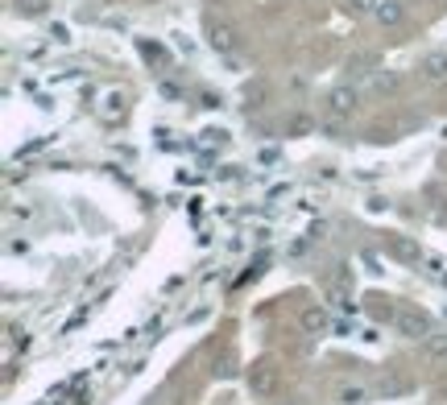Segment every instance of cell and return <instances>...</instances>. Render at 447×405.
Segmentation results:
<instances>
[{
    "label": "cell",
    "mask_w": 447,
    "mask_h": 405,
    "mask_svg": "<svg viewBox=\"0 0 447 405\" xmlns=\"http://www.w3.org/2000/svg\"><path fill=\"white\" fill-rule=\"evenodd\" d=\"M266 99H269V87H266V83H261V79L245 87V108H249V112H257V108H266Z\"/></svg>",
    "instance_id": "obj_12"
},
{
    "label": "cell",
    "mask_w": 447,
    "mask_h": 405,
    "mask_svg": "<svg viewBox=\"0 0 447 405\" xmlns=\"http://www.w3.org/2000/svg\"><path fill=\"white\" fill-rule=\"evenodd\" d=\"M50 42H54V45H67V42H71V29H67L62 21H54V25H50Z\"/></svg>",
    "instance_id": "obj_23"
},
{
    "label": "cell",
    "mask_w": 447,
    "mask_h": 405,
    "mask_svg": "<svg viewBox=\"0 0 447 405\" xmlns=\"http://www.w3.org/2000/svg\"><path fill=\"white\" fill-rule=\"evenodd\" d=\"M137 45H141V54H145L149 62H166V50H162L158 42H137Z\"/></svg>",
    "instance_id": "obj_21"
},
{
    "label": "cell",
    "mask_w": 447,
    "mask_h": 405,
    "mask_svg": "<svg viewBox=\"0 0 447 405\" xmlns=\"http://www.w3.org/2000/svg\"><path fill=\"white\" fill-rule=\"evenodd\" d=\"M340 405H364V389L360 385H344L340 389Z\"/></svg>",
    "instance_id": "obj_18"
},
{
    "label": "cell",
    "mask_w": 447,
    "mask_h": 405,
    "mask_svg": "<svg viewBox=\"0 0 447 405\" xmlns=\"http://www.w3.org/2000/svg\"><path fill=\"white\" fill-rule=\"evenodd\" d=\"M311 133H319V120L307 116V112H294L290 125H286V136H311Z\"/></svg>",
    "instance_id": "obj_10"
},
{
    "label": "cell",
    "mask_w": 447,
    "mask_h": 405,
    "mask_svg": "<svg viewBox=\"0 0 447 405\" xmlns=\"http://www.w3.org/2000/svg\"><path fill=\"white\" fill-rule=\"evenodd\" d=\"M390 253H394L402 265H418V261H422V248H418L410 236H394V240H390Z\"/></svg>",
    "instance_id": "obj_9"
},
{
    "label": "cell",
    "mask_w": 447,
    "mask_h": 405,
    "mask_svg": "<svg viewBox=\"0 0 447 405\" xmlns=\"http://www.w3.org/2000/svg\"><path fill=\"white\" fill-rule=\"evenodd\" d=\"M439 281H443V290H447V273H443V277H439Z\"/></svg>",
    "instance_id": "obj_28"
},
{
    "label": "cell",
    "mask_w": 447,
    "mask_h": 405,
    "mask_svg": "<svg viewBox=\"0 0 447 405\" xmlns=\"http://www.w3.org/2000/svg\"><path fill=\"white\" fill-rule=\"evenodd\" d=\"M158 91H162V95H166V99H182V91L174 87V83H158Z\"/></svg>",
    "instance_id": "obj_25"
},
{
    "label": "cell",
    "mask_w": 447,
    "mask_h": 405,
    "mask_svg": "<svg viewBox=\"0 0 447 405\" xmlns=\"http://www.w3.org/2000/svg\"><path fill=\"white\" fill-rule=\"evenodd\" d=\"M422 348H427V360H447V335H431V339H422Z\"/></svg>",
    "instance_id": "obj_15"
},
{
    "label": "cell",
    "mask_w": 447,
    "mask_h": 405,
    "mask_svg": "<svg viewBox=\"0 0 447 405\" xmlns=\"http://www.w3.org/2000/svg\"><path fill=\"white\" fill-rule=\"evenodd\" d=\"M402 393H410V381L406 376H381V397L390 402V397H402Z\"/></svg>",
    "instance_id": "obj_13"
},
{
    "label": "cell",
    "mask_w": 447,
    "mask_h": 405,
    "mask_svg": "<svg viewBox=\"0 0 447 405\" xmlns=\"http://www.w3.org/2000/svg\"><path fill=\"white\" fill-rule=\"evenodd\" d=\"M79 322H88V311H75V315H71V322H67V327H62V331H75V327H79Z\"/></svg>",
    "instance_id": "obj_26"
},
{
    "label": "cell",
    "mask_w": 447,
    "mask_h": 405,
    "mask_svg": "<svg viewBox=\"0 0 447 405\" xmlns=\"http://www.w3.org/2000/svg\"><path fill=\"white\" fill-rule=\"evenodd\" d=\"M298 327H303L307 335H323V331L331 327V315H327L323 306H307V311L298 315Z\"/></svg>",
    "instance_id": "obj_8"
},
{
    "label": "cell",
    "mask_w": 447,
    "mask_h": 405,
    "mask_svg": "<svg viewBox=\"0 0 447 405\" xmlns=\"http://www.w3.org/2000/svg\"><path fill=\"white\" fill-rule=\"evenodd\" d=\"M104 104H108V108H104V120H116V116H125V95H121V91H112Z\"/></svg>",
    "instance_id": "obj_16"
},
{
    "label": "cell",
    "mask_w": 447,
    "mask_h": 405,
    "mask_svg": "<svg viewBox=\"0 0 447 405\" xmlns=\"http://www.w3.org/2000/svg\"><path fill=\"white\" fill-rule=\"evenodd\" d=\"M340 4H344V13H377L381 0H340Z\"/></svg>",
    "instance_id": "obj_19"
},
{
    "label": "cell",
    "mask_w": 447,
    "mask_h": 405,
    "mask_svg": "<svg viewBox=\"0 0 447 405\" xmlns=\"http://www.w3.org/2000/svg\"><path fill=\"white\" fill-rule=\"evenodd\" d=\"M398 335L402 339H431L435 331H431V315H422V311H398Z\"/></svg>",
    "instance_id": "obj_2"
},
{
    "label": "cell",
    "mask_w": 447,
    "mask_h": 405,
    "mask_svg": "<svg viewBox=\"0 0 447 405\" xmlns=\"http://www.w3.org/2000/svg\"><path fill=\"white\" fill-rule=\"evenodd\" d=\"M385 207H390V203H385V199H381V194H373V199H369V211H373V215H381V211H385Z\"/></svg>",
    "instance_id": "obj_24"
},
{
    "label": "cell",
    "mask_w": 447,
    "mask_h": 405,
    "mask_svg": "<svg viewBox=\"0 0 447 405\" xmlns=\"http://www.w3.org/2000/svg\"><path fill=\"white\" fill-rule=\"evenodd\" d=\"M203 141H199V145H203V149H216V145H224V141H228V133H224V129H203Z\"/></svg>",
    "instance_id": "obj_20"
},
{
    "label": "cell",
    "mask_w": 447,
    "mask_h": 405,
    "mask_svg": "<svg viewBox=\"0 0 447 405\" xmlns=\"http://www.w3.org/2000/svg\"><path fill=\"white\" fill-rule=\"evenodd\" d=\"M418 75L431 79V83H443L447 79V50H427L418 58Z\"/></svg>",
    "instance_id": "obj_4"
},
{
    "label": "cell",
    "mask_w": 447,
    "mask_h": 405,
    "mask_svg": "<svg viewBox=\"0 0 447 405\" xmlns=\"http://www.w3.org/2000/svg\"><path fill=\"white\" fill-rule=\"evenodd\" d=\"M373 91H398V75H369Z\"/></svg>",
    "instance_id": "obj_22"
},
{
    "label": "cell",
    "mask_w": 447,
    "mask_h": 405,
    "mask_svg": "<svg viewBox=\"0 0 447 405\" xmlns=\"http://www.w3.org/2000/svg\"><path fill=\"white\" fill-rule=\"evenodd\" d=\"M360 95L357 87H331L327 91V116H336V120H348L352 112H357Z\"/></svg>",
    "instance_id": "obj_3"
},
{
    "label": "cell",
    "mask_w": 447,
    "mask_h": 405,
    "mask_svg": "<svg viewBox=\"0 0 447 405\" xmlns=\"http://www.w3.org/2000/svg\"><path fill=\"white\" fill-rule=\"evenodd\" d=\"M207 42H212V50H216L220 58H232L236 45H240V38H236L232 25H212V29H207Z\"/></svg>",
    "instance_id": "obj_5"
},
{
    "label": "cell",
    "mask_w": 447,
    "mask_h": 405,
    "mask_svg": "<svg viewBox=\"0 0 447 405\" xmlns=\"http://www.w3.org/2000/svg\"><path fill=\"white\" fill-rule=\"evenodd\" d=\"M373 17H377V25H381V29H398V25L406 21V4H402V0H381Z\"/></svg>",
    "instance_id": "obj_6"
},
{
    "label": "cell",
    "mask_w": 447,
    "mask_h": 405,
    "mask_svg": "<svg viewBox=\"0 0 447 405\" xmlns=\"http://www.w3.org/2000/svg\"><path fill=\"white\" fill-rule=\"evenodd\" d=\"M327 298H331V306L336 311H344V315H357V302H352V285L348 281H327Z\"/></svg>",
    "instance_id": "obj_7"
},
{
    "label": "cell",
    "mask_w": 447,
    "mask_h": 405,
    "mask_svg": "<svg viewBox=\"0 0 447 405\" xmlns=\"http://www.w3.org/2000/svg\"><path fill=\"white\" fill-rule=\"evenodd\" d=\"M319 136H327V141H344V120L323 116V120H319Z\"/></svg>",
    "instance_id": "obj_14"
},
{
    "label": "cell",
    "mask_w": 447,
    "mask_h": 405,
    "mask_svg": "<svg viewBox=\"0 0 447 405\" xmlns=\"http://www.w3.org/2000/svg\"><path fill=\"white\" fill-rule=\"evenodd\" d=\"M245 385H249L253 397H273V393H277V368H273V360H257L253 364L249 376H245Z\"/></svg>",
    "instance_id": "obj_1"
},
{
    "label": "cell",
    "mask_w": 447,
    "mask_h": 405,
    "mask_svg": "<svg viewBox=\"0 0 447 405\" xmlns=\"http://www.w3.org/2000/svg\"><path fill=\"white\" fill-rule=\"evenodd\" d=\"M13 8H17L21 17H42V13H46V0H13Z\"/></svg>",
    "instance_id": "obj_17"
},
{
    "label": "cell",
    "mask_w": 447,
    "mask_h": 405,
    "mask_svg": "<svg viewBox=\"0 0 447 405\" xmlns=\"http://www.w3.org/2000/svg\"><path fill=\"white\" fill-rule=\"evenodd\" d=\"M373 66H377V54H352V58L344 62V71H348L352 79H364V75H373Z\"/></svg>",
    "instance_id": "obj_11"
},
{
    "label": "cell",
    "mask_w": 447,
    "mask_h": 405,
    "mask_svg": "<svg viewBox=\"0 0 447 405\" xmlns=\"http://www.w3.org/2000/svg\"><path fill=\"white\" fill-rule=\"evenodd\" d=\"M277 162V149H261V166H273Z\"/></svg>",
    "instance_id": "obj_27"
}]
</instances>
